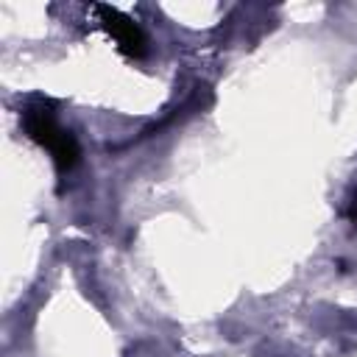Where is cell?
I'll return each mask as SVG.
<instances>
[{"instance_id":"obj_1","label":"cell","mask_w":357,"mask_h":357,"mask_svg":"<svg viewBox=\"0 0 357 357\" xmlns=\"http://www.w3.org/2000/svg\"><path fill=\"white\" fill-rule=\"evenodd\" d=\"M20 120H22L25 134L53 156V162H56V167L61 173H67V170L75 167V162L81 156L78 142H75V137L67 128L59 126V120H56V114H53V109L47 103H31V106H25L22 114H20Z\"/></svg>"},{"instance_id":"obj_2","label":"cell","mask_w":357,"mask_h":357,"mask_svg":"<svg viewBox=\"0 0 357 357\" xmlns=\"http://www.w3.org/2000/svg\"><path fill=\"white\" fill-rule=\"evenodd\" d=\"M92 11H95V22L112 36V42L117 45L120 53H126L128 59H142L148 53V39L131 17H126L123 11L109 8V6H95Z\"/></svg>"}]
</instances>
